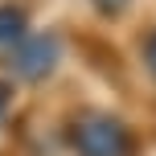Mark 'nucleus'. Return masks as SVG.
Here are the masks:
<instances>
[{"label": "nucleus", "mask_w": 156, "mask_h": 156, "mask_svg": "<svg viewBox=\"0 0 156 156\" xmlns=\"http://www.w3.org/2000/svg\"><path fill=\"white\" fill-rule=\"evenodd\" d=\"M90 4L99 8V12H107V16H119L127 4H132V0H90Z\"/></svg>", "instance_id": "4"}, {"label": "nucleus", "mask_w": 156, "mask_h": 156, "mask_svg": "<svg viewBox=\"0 0 156 156\" xmlns=\"http://www.w3.org/2000/svg\"><path fill=\"white\" fill-rule=\"evenodd\" d=\"M58 62V41L45 37V33H25L21 41L12 45V70L25 78V82H37L54 70Z\"/></svg>", "instance_id": "2"}, {"label": "nucleus", "mask_w": 156, "mask_h": 156, "mask_svg": "<svg viewBox=\"0 0 156 156\" xmlns=\"http://www.w3.org/2000/svg\"><path fill=\"white\" fill-rule=\"evenodd\" d=\"M66 140L78 156H132V132L103 111H86L66 127Z\"/></svg>", "instance_id": "1"}, {"label": "nucleus", "mask_w": 156, "mask_h": 156, "mask_svg": "<svg viewBox=\"0 0 156 156\" xmlns=\"http://www.w3.org/2000/svg\"><path fill=\"white\" fill-rule=\"evenodd\" d=\"M25 33H29L25 16L16 12V8H0V49H12Z\"/></svg>", "instance_id": "3"}, {"label": "nucleus", "mask_w": 156, "mask_h": 156, "mask_svg": "<svg viewBox=\"0 0 156 156\" xmlns=\"http://www.w3.org/2000/svg\"><path fill=\"white\" fill-rule=\"evenodd\" d=\"M148 66H152V74H156V33H152V41H148Z\"/></svg>", "instance_id": "5"}]
</instances>
